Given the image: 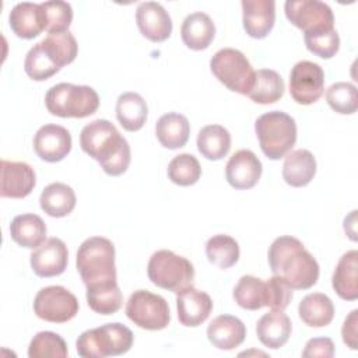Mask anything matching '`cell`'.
Segmentation results:
<instances>
[{
  "instance_id": "cell-1",
  "label": "cell",
  "mask_w": 358,
  "mask_h": 358,
  "mask_svg": "<svg viewBox=\"0 0 358 358\" xmlns=\"http://www.w3.org/2000/svg\"><path fill=\"white\" fill-rule=\"evenodd\" d=\"M80 145L106 175L119 176L130 165L131 154L127 140L106 119H95L85 124L80 134Z\"/></svg>"
},
{
  "instance_id": "cell-2",
  "label": "cell",
  "mask_w": 358,
  "mask_h": 358,
  "mask_svg": "<svg viewBox=\"0 0 358 358\" xmlns=\"http://www.w3.org/2000/svg\"><path fill=\"white\" fill-rule=\"evenodd\" d=\"M268 264L292 289L312 288L319 278V264L303 243L289 235L274 239L268 249Z\"/></svg>"
},
{
  "instance_id": "cell-3",
  "label": "cell",
  "mask_w": 358,
  "mask_h": 358,
  "mask_svg": "<svg viewBox=\"0 0 358 358\" xmlns=\"http://www.w3.org/2000/svg\"><path fill=\"white\" fill-rule=\"evenodd\" d=\"M76 263L85 287L116 281L115 246L108 238L85 239L78 248Z\"/></svg>"
},
{
  "instance_id": "cell-4",
  "label": "cell",
  "mask_w": 358,
  "mask_h": 358,
  "mask_svg": "<svg viewBox=\"0 0 358 358\" xmlns=\"http://www.w3.org/2000/svg\"><path fill=\"white\" fill-rule=\"evenodd\" d=\"M255 131L263 154L274 161L284 158L296 141V123L294 117L281 110L259 116L255 122Z\"/></svg>"
},
{
  "instance_id": "cell-5",
  "label": "cell",
  "mask_w": 358,
  "mask_h": 358,
  "mask_svg": "<svg viewBox=\"0 0 358 358\" xmlns=\"http://www.w3.org/2000/svg\"><path fill=\"white\" fill-rule=\"evenodd\" d=\"M133 345L131 330L122 323H106L83 331L76 348L83 358H105L126 354Z\"/></svg>"
},
{
  "instance_id": "cell-6",
  "label": "cell",
  "mask_w": 358,
  "mask_h": 358,
  "mask_svg": "<svg viewBox=\"0 0 358 358\" xmlns=\"http://www.w3.org/2000/svg\"><path fill=\"white\" fill-rule=\"evenodd\" d=\"M45 105L55 116L83 119L96 112L99 96L92 87L59 83L46 92Z\"/></svg>"
},
{
  "instance_id": "cell-7",
  "label": "cell",
  "mask_w": 358,
  "mask_h": 358,
  "mask_svg": "<svg viewBox=\"0 0 358 358\" xmlns=\"http://www.w3.org/2000/svg\"><path fill=\"white\" fill-rule=\"evenodd\" d=\"M147 274L154 285L178 294L193 285L194 267L186 257L162 249L150 257Z\"/></svg>"
},
{
  "instance_id": "cell-8",
  "label": "cell",
  "mask_w": 358,
  "mask_h": 358,
  "mask_svg": "<svg viewBox=\"0 0 358 358\" xmlns=\"http://www.w3.org/2000/svg\"><path fill=\"white\" fill-rule=\"evenodd\" d=\"M210 69L215 78L234 92L248 95L253 87L256 71L238 49L224 48L215 52L210 60Z\"/></svg>"
},
{
  "instance_id": "cell-9",
  "label": "cell",
  "mask_w": 358,
  "mask_h": 358,
  "mask_svg": "<svg viewBox=\"0 0 358 358\" xmlns=\"http://www.w3.org/2000/svg\"><path fill=\"white\" fill-rule=\"evenodd\" d=\"M127 317L141 329L162 330L171 322L168 302L147 289L134 291L126 303Z\"/></svg>"
},
{
  "instance_id": "cell-10",
  "label": "cell",
  "mask_w": 358,
  "mask_h": 358,
  "mask_svg": "<svg viewBox=\"0 0 358 358\" xmlns=\"http://www.w3.org/2000/svg\"><path fill=\"white\" fill-rule=\"evenodd\" d=\"M288 21L303 35L322 34L334 29L331 8L319 0H288L284 6Z\"/></svg>"
},
{
  "instance_id": "cell-11",
  "label": "cell",
  "mask_w": 358,
  "mask_h": 358,
  "mask_svg": "<svg viewBox=\"0 0 358 358\" xmlns=\"http://www.w3.org/2000/svg\"><path fill=\"white\" fill-rule=\"evenodd\" d=\"M78 301L74 294L62 285H49L38 291L34 299L35 315L50 323H66L78 313Z\"/></svg>"
},
{
  "instance_id": "cell-12",
  "label": "cell",
  "mask_w": 358,
  "mask_h": 358,
  "mask_svg": "<svg viewBox=\"0 0 358 358\" xmlns=\"http://www.w3.org/2000/svg\"><path fill=\"white\" fill-rule=\"evenodd\" d=\"M324 92V71L313 62L301 60L289 73V94L299 105H310Z\"/></svg>"
},
{
  "instance_id": "cell-13",
  "label": "cell",
  "mask_w": 358,
  "mask_h": 358,
  "mask_svg": "<svg viewBox=\"0 0 358 358\" xmlns=\"http://www.w3.org/2000/svg\"><path fill=\"white\" fill-rule=\"evenodd\" d=\"M31 267L38 277H56L64 273L69 262L66 243L59 238H49L31 253Z\"/></svg>"
},
{
  "instance_id": "cell-14",
  "label": "cell",
  "mask_w": 358,
  "mask_h": 358,
  "mask_svg": "<svg viewBox=\"0 0 358 358\" xmlns=\"http://www.w3.org/2000/svg\"><path fill=\"white\" fill-rule=\"evenodd\" d=\"M34 150L46 162H59L71 150L70 131L59 124H45L34 136Z\"/></svg>"
},
{
  "instance_id": "cell-15",
  "label": "cell",
  "mask_w": 358,
  "mask_h": 358,
  "mask_svg": "<svg viewBox=\"0 0 358 358\" xmlns=\"http://www.w3.org/2000/svg\"><path fill=\"white\" fill-rule=\"evenodd\" d=\"M262 172V162L250 150L236 151L228 159L225 166L227 182L238 190H246L256 186Z\"/></svg>"
},
{
  "instance_id": "cell-16",
  "label": "cell",
  "mask_w": 358,
  "mask_h": 358,
  "mask_svg": "<svg viewBox=\"0 0 358 358\" xmlns=\"http://www.w3.org/2000/svg\"><path fill=\"white\" fill-rule=\"evenodd\" d=\"M35 185L36 175L31 165L20 161L1 159V197L24 199L34 190Z\"/></svg>"
},
{
  "instance_id": "cell-17",
  "label": "cell",
  "mask_w": 358,
  "mask_h": 358,
  "mask_svg": "<svg viewBox=\"0 0 358 358\" xmlns=\"http://www.w3.org/2000/svg\"><path fill=\"white\" fill-rule=\"evenodd\" d=\"M136 22L143 36L151 42H164L171 36L172 20L157 1H143L136 10Z\"/></svg>"
},
{
  "instance_id": "cell-18",
  "label": "cell",
  "mask_w": 358,
  "mask_h": 358,
  "mask_svg": "<svg viewBox=\"0 0 358 358\" xmlns=\"http://www.w3.org/2000/svg\"><path fill=\"white\" fill-rule=\"evenodd\" d=\"M176 309L178 319L183 326L197 327L208 319L213 310V301L208 294L190 285L178 292Z\"/></svg>"
},
{
  "instance_id": "cell-19",
  "label": "cell",
  "mask_w": 358,
  "mask_h": 358,
  "mask_svg": "<svg viewBox=\"0 0 358 358\" xmlns=\"http://www.w3.org/2000/svg\"><path fill=\"white\" fill-rule=\"evenodd\" d=\"M242 21L246 34L255 39L266 38L275 22V1L242 0Z\"/></svg>"
},
{
  "instance_id": "cell-20",
  "label": "cell",
  "mask_w": 358,
  "mask_h": 358,
  "mask_svg": "<svg viewBox=\"0 0 358 358\" xmlns=\"http://www.w3.org/2000/svg\"><path fill=\"white\" fill-rule=\"evenodd\" d=\"M246 337V327L241 319L231 315H220L207 327V338L218 350H234Z\"/></svg>"
},
{
  "instance_id": "cell-21",
  "label": "cell",
  "mask_w": 358,
  "mask_h": 358,
  "mask_svg": "<svg viewBox=\"0 0 358 358\" xmlns=\"http://www.w3.org/2000/svg\"><path fill=\"white\" fill-rule=\"evenodd\" d=\"M292 323L284 310L264 313L256 324V334L260 343L271 350H278L289 340Z\"/></svg>"
},
{
  "instance_id": "cell-22",
  "label": "cell",
  "mask_w": 358,
  "mask_h": 358,
  "mask_svg": "<svg viewBox=\"0 0 358 358\" xmlns=\"http://www.w3.org/2000/svg\"><path fill=\"white\" fill-rule=\"evenodd\" d=\"M331 285L336 294L345 301H355L358 298V252H345L333 273Z\"/></svg>"
},
{
  "instance_id": "cell-23",
  "label": "cell",
  "mask_w": 358,
  "mask_h": 358,
  "mask_svg": "<svg viewBox=\"0 0 358 358\" xmlns=\"http://www.w3.org/2000/svg\"><path fill=\"white\" fill-rule=\"evenodd\" d=\"M183 43L192 50H203L210 46L215 36V25L210 15L201 11L189 14L180 28Z\"/></svg>"
},
{
  "instance_id": "cell-24",
  "label": "cell",
  "mask_w": 358,
  "mask_h": 358,
  "mask_svg": "<svg viewBox=\"0 0 358 358\" xmlns=\"http://www.w3.org/2000/svg\"><path fill=\"white\" fill-rule=\"evenodd\" d=\"M316 173V159L308 150L299 148L285 155L282 179L292 187H303L310 183Z\"/></svg>"
},
{
  "instance_id": "cell-25",
  "label": "cell",
  "mask_w": 358,
  "mask_h": 358,
  "mask_svg": "<svg viewBox=\"0 0 358 358\" xmlns=\"http://www.w3.org/2000/svg\"><path fill=\"white\" fill-rule=\"evenodd\" d=\"M8 22L11 31L22 39L36 38L42 31H45L41 6L36 3L24 1L15 4L10 11Z\"/></svg>"
},
{
  "instance_id": "cell-26",
  "label": "cell",
  "mask_w": 358,
  "mask_h": 358,
  "mask_svg": "<svg viewBox=\"0 0 358 358\" xmlns=\"http://www.w3.org/2000/svg\"><path fill=\"white\" fill-rule=\"evenodd\" d=\"M46 224L36 214H20L10 224L11 239L22 248L36 249L46 241Z\"/></svg>"
},
{
  "instance_id": "cell-27",
  "label": "cell",
  "mask_w": 358,
  "mask_h": 358,
  "mask_svg": "<svg viewBox=\"0 0 358 358\" xmlns=\"http://www.w3.org/2000/svg\"><path fill=\"white\" fill-rule=\"evenodd\" d=\"M190 134V123L186 116L169 112L162 115L155 124V136L162 147L176 150L183 147Z\"/></svg>"
},
{
  "instance_id": "cell-28",
  "label": "cell",
  "mask_w": 358,
  "mask_h": 358,
  "mask_svg": "<svg viewBox=\"0 0 358 358\" xmlns=\"http://www.w3.org/2000/svg\"><path fill=\"white\" fill-rule=\"evenodd\" d=\"M76 193L74 190L62 182H55L48 185L39 197L41 208L50 217L62 218L69 215L76 207Z\"/></svg>"
},
{
  "instance_id": "cell-29",
  "label": "cell",
  "mask_w": 358,
  "mask_h": 358,
  "mask_svg": "<svg viewBox=\"0 0 358 358\" xmlns=\"http://www.w3.org/2000/svg\"><path fill=\"white\" fill-rule=\"evenodd\" d=\"M148 116V106L137 92H123L116 101V117L127 131L140 130Z\"/></svg>"
},
{
  "instance_id": "cell-30",
  "label": "cell",
  "mask_w": 358,
  "mask_h": 358,
  "mask_svg": "<svg viewBox=\"0 0 358 358\" xmlns=\"http://www.w3.org/2000/svg\"><path fill=\"white\" fill-rule=\"evenodd\" d=\"M298 315L309 327H324L330 324L334 317V305L327 295L312 292L299 302Z\"/></svg>"
},
{
  "instance_id": "cell-31",
  "label": "cell",
  "mask_w": 358,
  "mask_h": 358,
  "mask_svg": "<svg viewBox=\"0 0 358 358\" xmlns=\"http://www.w3.org/2000/svg\"><path fill=\"white\" fill-rule=\"evenodd\" d=\"M197 148L204 158L218 161L229 152L231 134L220 124L204 126L197 134Z\"/></svg>"
},
{
  "instance_id": "cell-32",
  "label": "cell",
  "mask_w": 358,
  "mask_h": 358,
  "mask_svg": "<svg viewBox=\"0 0 358 358\" xmlns=\"http://www.w3.org/2000/svg\"><path fill=\"white\" fill-rule=\"evenodd\" d=\"M85 296L88 306L99 315H113L123 303V295L117 281L90 285L87 287Z\"/></svg>"
},
{
  "instance_id": "cell-33",
  "label": "cell",
  "mask_w": 358,
  "mask_h": 358,
  "mask_svg": "<svg viewBox=\"0 0 358 358\" xmlns=\"http://www.w3.org/2000/svg\"><path fill=\"white\" fill-rule=\"evenodd\" d=\"M284 80L282 77L270 69H260L255 74V83L248 96L262 105L277 102L284 95Z\"/></svg>"
},
{
  "instance_id": "cell-34",
  "label": "cell",
  "mask_w": 358,
  "mask_h": 358,
  "mask_svg": "<svg viewBox=\"0 0 358 358\" xmlns=\"http://www.w3.org/2000/svg\"><path fill=\"white\" fill-rule=\"evenodd\" d=\"M232 296L235 302L243 309H262L267 306L266 281L253 275H242L234 288Z\"/></svg>"
},
{
  "instance_id": "cell-35",
  "label": "cell",
  "mask_w": 358,
  "mask_h": 358,
  "mask_svg": "<svg viewBox=\"0 0 358 358\" xmlns=\"http://www.w3.org/2000/svg\"><path fill=\"white\" fill-rule=\"evenodd\" d=\"M206 255L210 263L225 270L239 260V245L232 236L218 234L207 241Z\"/></svg>"
},
{
  "instance_id": "cell-36",
  "label": "cell",
  "mask_w": 358,
  "mask_h": 358,
  "mask_svg": "<svg viewBox=\"0 0 358 358\" xmlns=\"http://www.w3.org/2000/svg\"><path fill=\"white\" fill-rule=\"evenodd\" d=\"M41 43L43 45L45 50L49 53V56L55 60V63L60 69L74 62L78 52L77 41L70 31H64L59 34H48V36L42 39Z\"/></svg>"
},
{
  "instance_id": "cell-37",
  "label": "cell",
  "mask_w": 358,
  "mask_h": 358,
  "mask_svg": "<svg viewBox=\"0 0 358 358\" xmlns=\"http://www.w3.org/2000/svg\"><path fill=\"white\" fill-rule=\"evenodd\" d=\"M24 70L29 78L35 81H45L55 76L60 67L53 62L42 43L38 42L28 50L24 60Z\"/></svg>"
},
{
  "instance_id": "cell-38",
  "label": "cell",
  "mask_w": 358,
  "mask_h": 358,
  "mask_svg": "<svg viewBox=\"0 0 358 358\" xmlns=\"http://www.w3.org/2000/svg\"><path fill=\"white\" fill-rule=\"evenodd\" d=\"M166 172L172 183L179 186H192L200 179L201 166L194 155L185 152L171 159Z\"/></svg>"
},
{
  "instance_id": "cell-39",
  "label": "cell",
  "mask_w": 358,
  "mask_h": 358,
  "mask_svg": "<svg viewBox=\"0 0 358 358\" xmlns=\"http://www.w3.org/2000/svg\"><path fill=\"white\" fill-rule=\"evenodd\" d=\"M69 355L66 341L53 331L36 333L28 347L29 358H64Z\"/></svg>"
},
{
  "instance_id": "cell-40",
  "label": "cell",
  "mask_w": 358,
  "mask_h": 358,
  "mask_svg": "<svg viewBox=\"0 0 358 358\" xmlns=\"http://www.w3.org/2000/svg\"><path fill=\"white\" fill-rule=\"evenodd\" d=\"M43 27L48 34H59L69 31V27L73 21V8L69 3L53 0L39 3Z\"/></svg>"
},
{
  "instance_id": "cell-41",
  "label": "cell",
  "mask_w": 358,
  "mask_h": 358,
  "mask_svg": "<svg viewBox=\"0 0 358 358\" xmlns=\"http://www.w3.org/2000/svg\"><path fill=\"white\" fill-rule=\"evenodd\" d=\"M326 101L334 112L340 115H352L358 108L357 88L351 83H334L326 91Z\"/></svg>"
},
{
  "instance_id": "cell-42",
  "label": "cell",
  "mask_w": 358,
  "mask_h": 358,
  "mask_svg": "<svg viewBox=\"0 0 358 358\" xmlns=\"http://www.w3.org/2000/svg\"><path fill=\"white\" fill-rule=\"evenodd\" d=\"M306 49L322 59H331L340 49V36L336 29L322 34L303 35Z\"/></svg>"
},
{
  "instance_id": "cell-43",
  "label": "cell",
  "mask_w": 358,
  "mask_h": 358,
  "mask_svg": "<svg viewBox=\"0 0 358 358\" xmlns=\"http://www.w3.org/2000/svg\"><path fill=\"white\" fill-rule=\"evenodd\" d=\"M267 306L271 310H284L292 299V288L278 275H273L266 281Z\"/></svg>"
},
{
  "instance_id": "cell-44",
  "label": "cell",
  "mask_w": 358,
  "mask_h": 358,
  "mask_svg": "<svg viewBox=\"0 0 358 358\" xmlns=\"http://www.w3.org/2000/svg\"><path fill=\"white\" fill-rule=\"evenodd\" d=\"M334 355V344L329 337H315L310 338L302 351V357L305 358H330Z\"/></svg>"
},
{
  "instance_id": "cell-45",
  "label": "cell",
  "mask_w": 358,
  "mask_h": 358,
  "mask_svg": "<svg viewBox=\"0 0 358 358\" xmlns=\"http://www.w3.org/2000/svg\"><path fill=\"white\" fill-rule=\"evenodd\" d=\"M358 323V310L354 309L350 312V315L345 317L343 327H341V336H343V341L347 347H350L351 350H357V324Z\"/></svg>"
}]
</instances>
